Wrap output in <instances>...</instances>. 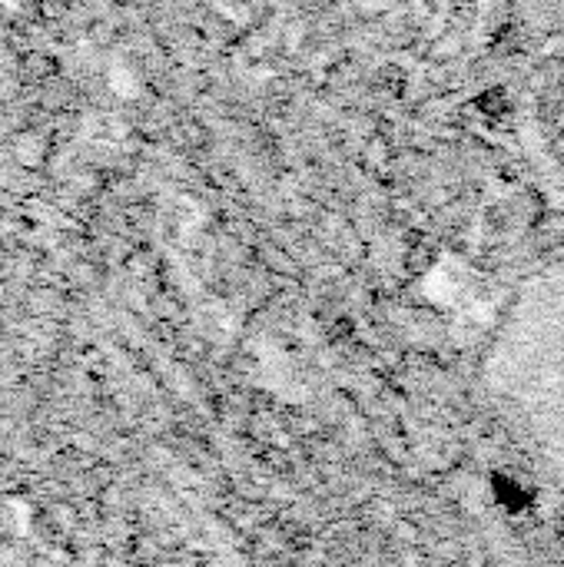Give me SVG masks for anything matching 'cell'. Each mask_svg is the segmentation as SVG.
<instances>
[{"label": "cell", "mask_w": 564, "mask_h": 567, "mask_svg": "<svg viewBox=\"0 0 564 567\" xmlns=\"http://www.w3.org/2000/svg\"><path fill=\"white\" fill-rule=\"evenodd\" d=\"M482 375L505 425L564 492V259L522 286Z\"/></svg>", "instance_id": "obj_1"}]
</instances>
